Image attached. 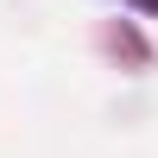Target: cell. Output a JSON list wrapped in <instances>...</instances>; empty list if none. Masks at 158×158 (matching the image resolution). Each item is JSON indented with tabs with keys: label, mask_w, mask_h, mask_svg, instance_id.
I'll return each instance as SVG.
<instances>
[{
	"label": "cell",
	"mask_w": 158,
	"mask_h": 158,
	"mask_svg": "<svg viewBox=\"0 0 158 158\" xmlns=\"http://www.w3.org/2000/svg\"><path fill=\"white\" fill-rule=\"evenodd\" d=\"M127 6H139V13H158V0H127Z\"/></svg>",
	"instance_id": "6da1fadb"
}]
</instances>
